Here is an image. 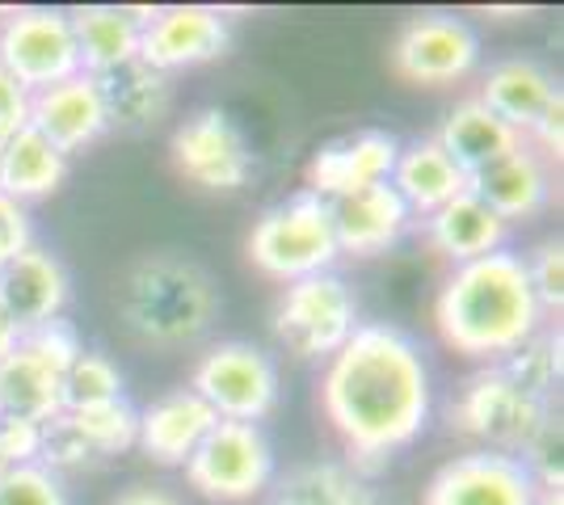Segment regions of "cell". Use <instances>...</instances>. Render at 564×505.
Wrapping results in <instances>:
<instances>
[{"label": "cell", "instance_id": "1", "mask_svg": "<svg viewBox=\"0 0 564 505\" xmlns=\"http://www.w3.org/2000/svg\"><path fill=\"white\" fill-rule=\"evenodd\" d=\"M325 417L358 468H379L430 421V371L413 337L392 325H358L329 359Z\"/></svg>", "mask_w": 564, "mask_h": 505}, {"label": "cell", "instance_id": "2", "mask_svg": "<svg viewBox=\"0 0 564 505\" xmlns=\"http://www.w3.org/2000/svg\"><path fill=\"white\" fill-rule=\"evenodd\" d=\"M434 325L455 354L501 362L543 329V308L527 278V262L514 249L455 265L438 299Z\"/></svg>", "mask_w": 564, "mask_h": 505}, {"label": "cell", "instance_id": "3", "mask_svg": "<svg viewBox=\"0 0 564 505\" xmlns=\"http://www.w3.org/2000/svg\"><path fill=\"white\" fill-rule=\"evenodd\" d=\"M118 316L143 345L177 350L198 337L219 316V290L198 262L177 253H152L135 262L118 283Z\"/></svg>", "mask_w": 564, "mask_h": 505}, {"label": "cell", "instance_id": "4", "mask_svg": "<svg viewBox=\"0 0 564 505\" xmlns=\"http://www.w3.org/2000/svg\"><path fill=\"white\" fill-rule=\"evenodd\" d=\"M253 270H261L274 283H300L312 274H329V265L341 257L333 241L329 202L316 194H295L279 207H270L258 219V228L249 232L245 244Z\"/></svg>", "mask_w": 564, "mask_h": 505}, {"label": "cell", "instance_id": "5", "mask_svg": "<svg viewBox=\"0 0 564 505\" xmlns=\"http://www.w3.org/2000/svg\"><path fill=\"white\" fill-rule=\"evenodd\" d=\"M547 417H552V400L527 396L497 362L476 371L455 392L447 409L451 430L485 442V451H506V455H518Z\"/></svg>", "mask_w": 564, "mask_h": 505}, {"label": "cell", "instance_id": "6", "mask_svg": "<svg viewBox=\"0 0 564 505\" xmlns=\"http://www.w3.org/2000/svg\"><path fill=\"white\" fill-rule=\"evenodd\" d=\"M189 392L207 400L219 421H249L258 426L279 405V366L274 359L249 345V341H224L212 345L194 362Z\"/></svg>", "mask_w": 564, "mask_h": 505}, {"label": "cell", "instance_id": "7", "mask_svg": "<svg viewBox=\"0 0 564 505\" xmlns=\"http://www.w3.org/2000/svg\"><path fill=\"white\" fill-rule=\"evenodd\" d=\"M358 329V299L337 274H312L282 290L274 337L304 362L333 359Z\"/></svg>", "mask_w": 564, "mask_h": 505}, {"label": "cell", "instance_id": "8", "mask_svg": "<svg viewBox=\"0 0 564 505\" xmlns=\"http://www.w3.org/2000/svg\"><path fill=\"white\" fill-rule=\"evenodd\" d=\"M186 481L207 502H249L274 481V451L249 421H215L186 459Z\"/></svg>", "mask_w": 564, "mask_h": 505}, {"label": "cell", "instance_id": "9", "mask_svg": "<svg viewBox=\"0 0 564 505\" xmlns=\"http://www.w3.org/2000/svg\"><path fill=\"white\" fill-rule=\"evenodd\" d=\"M0 68L30 94L80 76L72 18L59 9H18L0 25Z\"/></svg>", "mask_w": 564, "mask_h": 505}, {"label": "cell", "instance_id": "10", "mask_svg": "<svg viewBox=\"0 0 564 505\" xmlns=\"http://www.w3.org/2000/svg\"><path fill=\"white\" fill-rule=\"evenodd\" d=\"M173 168L189 186L212 194H236L253 177V152L245 144V131L224 110H198L173 131Z\"/></svg>", "mask_w": 564, "mask_h": 505}, {"label": "cell", "instance_id": "11", "mask_svg": "<svg viewBox=\"0 0 564 505\" xmlns=\"http://www.w3.org/2000/svg\"><path fill=\"white\" fill-rule=\"evenodd\" d=\"M480 64V39L451 13H422L400 25L392 43V68L413 85H455Z\"/></svg>", "mask_w": 564, "mask_h": 505}, {"label": "cell", "instance_id": "12", "mask_svg": "<svg viewBox=\"0 0 564 505\" xmlns=\"http://www.w3.org/2000/svg\"><path fill=\"white\" fill-rule=\"evenodd\" d=\"M540 484L506 451H468L455 455L425 484L422 505H535Z\"/></svg>", "mask_w": 564, "mask_h": 505}, {"label": "cell", "instance_id": "13", "mask_svg": "<svg viewBox=\"0 0 564 505\" xmlns=\"http://www.w3.org/2000/svg\"><path fill=\"white\" fill-rule=\"evenodd\" d=\"M232 43L228 22L219 9L207 4H173L140 25V64L152 73H177V68H194V64H212Z\"/></svg>", "mask_w": 564, "mask_h": 505}, {"label": "cell", "instance_id": "14", "mask_svg": "<svg viewBox=\"0 0 564 505\" xmlns=\"http://www.w3.org/2000/svg\"><path fill=\"white\" fill-rule=\"evenodd\" d=\"M397 156L400 144L397 135H388V131L346 135V140L321 147L312 156V165H307V194L333 202V198H346V194L383 186V182H392Z\"/></svg>", "mask_w": 564, "mask_h": 505}, {"label": "cell", "instance_id": "15", "mask_svg": "<svg viewBox=\"0 0 564 505\" xmlns=\"http://www.w3.org/2000/svg\"><path fill=\"white\" fill-rule=\"evenodd\" d=\"M25 127H34L51 147H59L64 156L80 152V147L97 144L110 122H106V106L97 97L94 76H72L64 85H51L43 94H30L25 106Z\"/></svg>", "mask_w": 564, "mask_h": 505}, {"label": "cell", "instance_id": "16", "mask_svg": "<svg viewBox=\"0 0 564 505\" xmlns=\"http://www.w3.org/2000/svg\"><path fill=\"white\" fill-rule=\"evenodd\" d=\"M329 219L337 253H350V257H379V253H388L409 232V223H413L409 207L400 202V194L388 182L371 186V190L346 194V198H333Z\"/></svg>", "mask_w": 564, "mask_h": 505}, {"label": "cell", "instance_id": "17", "mask_svg": "<svg viewBox=\"0 0 564 505\" xmlns=\"http://www.w3.org/2000/svg\"><path fill=\"white\" fill-rule=\"evenodd\" d=\"M468 190L501 223L535 219L552 202V168H547V161L535 147L522 140L514 152H506L501 161H494L489 168H480L476 177H468Z\"/></svg>", "mask_w": 564, "mask_h": 505}, {"label": "cell", "instance_id": "18", "mask_svg": "<svg viewBox=\"0 0 564 505\" xmlns=\"http://www.w3.org/2000/svg\"><path fill=\"white\" fill-rule=\"evenodd\" d=\"M68 287V270L59 265V257L39 249V244H30L25 253H18L0 270V312L25 333V329L47 325V320L64 312Z\"/></svg>", "mask_w": 564, "mask_h": 505}, {"label": "cell", "instance_id": "19", "mask_svg": "<svg viewBox=\"0 0 564 505\" xmlns=\"http://www.w3.org/2000/svg\"><path fill=\"white\" fill-rule=\"evenodd\" d=\"M215 421L219 417L207 409V400H198L189 387H177L140 413L135 447H143V455L161 468H186V459L198 451Z\"/></svg>", "mask_w": 564, "mask_h": 505}, {"label": "cell", "instance_id": "20", "mask_svg": "<svg viewBox=\"0 0 564 505\" xmlns=\"http://www.w3.org/2000/svg\"><path fill=\"white\" fill-rule=\"evenodd\" d=\"M388 186L400 194L409 216L430 219L434 211H443L451 198L468 194V173L438 147V140H417V144L400 147Z\"/></svg>", "mask_w": 564, "mask_h": 505}, {"label": "cell", "instance_id": "21", "mask_svg": "<svg viewBox=\"0 0 564 505\" xmlns=\"http://www.w3.org/2000/svg\"><path fill=\"white\" fill-rule=\"evenodd\" d=\"M556 94H561V85L543 64H535V59H501L497 68H489L485 89H480L476 101L522 135V131H531L543 119V110L552 106Z\"/></svg>", "mask_w": 564, "mask_h": 505}, {"label": "cell", "instance_id": "22", "mask_svg": "<svg viewBox=\"0 0 564 505\" xmlns=\"http://www.w3.org/2000/svg\"><path fill=\"white\" fill-rule=\"evenodd\" d=\"M506 232H510V223H501L471 190L451 198L443 211L425 219V241L455 265H468L476 257L506 249Z\"/></svg>", "mask_w": 564, "mask_h": 505}, {"label": "cell", "instance_id": "23", "mask_svg": "<svg viewBox=\"0 0 564 505\" xmlns=\"http://www.w3.org/2000/svg\"><path fill=\"white\" fill-rule=\"evenodd\" d=\"M72 18V34H76V51H80V73L101 76L115 73L122 64L140 59V18L131 9H115V4H89L76 9Z\"/></svg>", "mask_w": 564, "mask_h": 505}, {"label": "cell", "instance_id": "24", "mask_svg": "<svg viewBox=\"0 0 564 505\" xmlns=\"http://www.w3.org/2000/svg\"><path fill=\"white\" fill-rule=\"evenodd\" d=\"M59 413H64V375L18 341L0 359V417H22V421L47 426Z\"/></svg>", "mask_w": 564, "mask_h": 505}, {"label": "cell", "instance_id": "25", "mask_svg": "<svg viewBox=\"0 0 564 505\" xmlns=\"http://www.w3.org/2000/svg\"><path fill=\"white\" fill-rule=\"evenodd\" d=\"M97 97L106 106V122L110 131H143L152 122L165 119L169 101H173V85L169 76L152 73L148 64H122L115 73H101L94 76Z\"/></svg>", "mask_w": 564, "mask_h": 505}, {"label": "cell", "instance_id": "26", "mask_svg": "<svg viewBox=\"0 0 564 505\" xmlns=\"http://www.w3.org/2000/svg\"><path fill=\"white\" fill-rule=\"evenodd\" d=\"M434 140H438V147H443L468 177H476L480 168H489L494 161H501L506 152H514V147L522 144V135H518L514 127H506V122L497 119L494 110H485L476 97L459 101V106L451 110L447 122H443V131H438Z\"/></svg>", "mask_w": 564, "mask_h": 505}, {"label": "cell", "instance_id": "27", "mask_svg": "<svg viewBox=\"0 0 564 505\" xmlns=\"http://www.w3.org/2000/svg\"><path fill=\"white\" fill-rule=\"evenodd\" d=\"M68 177V156L59 147H51L34 127L13 131L4 144H0V194L13 198V202H34V198H47L64 186Z\"/></svg>", "mask_w": 564, "mask_h": 505}, {"label": "cell", "instance_id": "28", "mask_svg": "<svg viewBox=\"0 0 564 505\" xmlns=\"http://www.w3.org/2000/svg\"><path fill=\"white\" fill-rule=\"evenodd\" d=\"M274 505H379L376 488L346 463H304L274 488Z\"/></svg>", "mask_w": 564, "mask_h": 505}, {"label": "cell", "instance_id": "29", "mask_svg": "<svg viewBox=\"0 0 564 505\" xmlns=\"http://www.w3.org/2000/svg\"><path fill=\"white\" fill-rule=\"evenodd\" d=\"M68 421L76 426V433L97 451V459L122 455L135 447L140 433V413L131 409L127 400H110V405H94V409L68 413Z\"/></svg>", "mask_w": 564, "mask_h": 505}, {"label": "cell", "instance_id": "30", "mask_svg": "<svg viewBox=\"0 0 564 505\" xmlns=\"http://www.w3.org/2000/svg\"><path fill=\"white\" fill-rule=\"evenodd\" d=\"M527 396L552 400V387L561 384V333H535L527 345H518L510 359L497 362Z\"/></svg>", "mask_w": 564, "mask_h": 505}, {"label": "cell", "instance_id": "31", "mask_svg": "<svg viewBox=\"0 0 564 505\" xmlns=\"http://www.w3.org/2000/svg\"><path fill=\"white\" fill-rule=\"evenodd\" d=\"M122 400V375L106 354H80L64 371V413L94 409V405H110Z\"/></svg>", "mask_w": 564, "mask_h": 505}, {"label": "cell", "instance_id": "32", "mask_svg": "<svg viewBox=\"0 0 564 505\" xmlns=\"http://www.w3.org/2000/svg\"><path fill=\"white\" fill-rule=\"evenodd\" d=\"M39 463L47 468V472H80V468H94L101 463L97 451L76 433V426L68 421V413H59V417H51L47 426H43V447H39Z\"/></svg>", "mask_w": 564, "mask_h": 505}, {"label": "cell", "instance_id": "33", "mask_svg": "<svg viewBox=\"0 0 564 505\" xmlns=\"http://www.w3.org/2000/svg\"><path fill=\"white\" fill-rule=\"evenodd\" d=\"M0 505H68V493L43 463H22L0 472Z\"/></svg>", "mask_w": 564, "mask_h": 505}, {"label": "cell", "instance_id": "34", "mask_svg": "<svg viewBox=\"0 0 564 505\" xmlns=\"http://www.w3.org/2000/svg\"><path fill=\"white\" fill-rule=\"evenodd\" d=\"M22 345L30 350V354H39V359L47 362V366H55L59 375H64L72 362L85 354L80 337H76V329H72L64 316H55V320H47V325H34V329H25Z\"/></svg>", "mask_w": 564, "mask_h": 505}, {"label": "cell", "instance_id": "35", "mask_svg": "<svg viewBox=\"0 0 564 505\" xmlns=\"http://www.w3.org/2000/svg\"><path fill=\"white\" fill-rule=\"evenodd\" d=\"M522 262H527V278H531V290H535L543 312L561 308L564 304V244L552 237V241L535 244V253L522 257Z\"/></svg>", "mask_w": 564, "mask_h": 505}, {"label": "cell", "instance_id": "36", "mask_svg": "<svg viewBox=\"0 0 564 505\" xmlns=\"http://www.w3.org/2000/svg\"><path fill=\"white\" fill-rule=\"evenodd\" d=\"M39 447H43V426H39V421L0 417V463H4V468L39 463Z\"/></svg>", "mask_w": 564, "mask_h": 505}, {"label": "cell", "instance_id": "37", "mask_svg": "<svg viewBox=\"0 0 564 505\" xmlns=\"http://www.w3.org/2000/svg\"><path fill=\"white\" fill-rule=\"evenodd\" d=\"M30 244H34V228H30L25 207L0 194V270L13 262L18 253H25Z\"/></svg>", "mask_w": 564, "mask_h": 505}, {"label": "cell", "instance_id": "38", "mask_svg": "<svg viewBox=\"0 0 564 505\" xmlns=\"http://www.w3.org/2000/svg\"><path fill=\"white\" fill-rule=\"evenodd\" d=\"M25 106H30L25 89L0 68V144H4L13 131H22L25 127Z\"/></svg>", "mask_w": 564, "mask_h": 505}, {"label": "cell", "instance_id": "39", "mask_svg": "<svg viewBox=\"0 0 564 505\" xmlns=\"http://www.w3.org/2000/svg\"><path fill=\"white\" fill-rule=\"evenodd\" d=\"M531 135L540 140V144H531L535 152H540L543 161L547 156H561V147H564V94L552 97V106L543 110V119L531 127Z\"/></svg>", "mask_w": 564, "mask_h": 505}, {"label": "cell", "instance_id": "40", "mask_svg": "<svg viewBox=\"0 0 564 505\" xmlns=\"http://www.w3.org/2000/svg\"><path fill=\"white\" fill-rule=\"evenodd\" d=\"M115 505H182V502L161 493V488H131V493H122Z\"/></svg>", "mask_w": 564, "mask_h": 505}, {"label": "cell", "instance_id": "41", "mask_svg": "<svg viewBox=\"0 0 564 505\" xmlns=\"http://www.w3.org/2000/svg\"><path fill=\"white\" fill-rule=\"evenodd\" d=\"M18 341H22V329H18V325H13L9 316L0 312V359H4V354H9V350H13Z\"/></svg>", "mask_w": 564, "mask_h": 505}, {"label": "cell", "instance_id": "42", "mask_svg": "<svg viewBox=\"0 0 564 505\" xmlns=\"http://www.w3.org/2000/svg\"><path fill=\"white\" fill-rule=\"evenodd\" d=\"M535 505H564V488H540Z\"/></svg>", "mask_w": 564, "mask_h": 505}, {"label": "cell", "instance_id": "43", "mask_svg": "<svg viewBox=\"0 0 564 505\" xmlns=\"http://www.w3.org/2000/svg\"><path fill=\"white\" fill-rule=\"evenodd\" d=\"M0 472H4V463H0Z\"/></svg>", "mask_w": 564, "mask_h": 505}]
</instances>
